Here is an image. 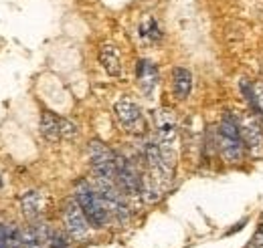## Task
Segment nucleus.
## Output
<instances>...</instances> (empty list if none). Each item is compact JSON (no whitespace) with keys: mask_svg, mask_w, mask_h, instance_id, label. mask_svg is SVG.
I'll list each match as a JSON object with an SVG mask.
<instances>
[{"mask_svg":"<svg viewBox=\"0 0 263 248\" xmlns=\"http://www.w3.org/2000/svg\"><path fill=\"white\" fill-rule=\"evenodd\" d=\"M2 238H4L6 248H21L23 246V228H18L16 224H8L2 232Z\"/></svg>","mask_w":263,"mask_h":248,"instance_id":"nucleus-17","label":"nucleus"},{"mask_svg":"<svg viewBox=\"0 0 263 248\" xmlns=\"http://www.w3.org/2000/svg\"><path fill=\"white\" fill-rule=\"evenodd\" d=\"M217 150L229 163H239L245 154V143L239 133V127L233 113H225L217 127Z\"/></svg>","mask_w":263,"mask_h":248,"instance_id":"nucleus-2","label":"nucleus"},{"mask_svg":"<svg viewBox=\"0 0 263 248\" xmlns=\"http://www.w3.org/2000/svg\"><path fill=\"white\" fill-rule=\"evenodd\" d=\"M154 123H156L158 143L166 150H172L176 143V137H178V125L174 119V113L170 109H158L154 113Z\"/></svg>","mask_w":263,"mask_h":248,"instance_id":"nucleus-9","label":"nucleus"},{"mask_svg":"<svg viewBox=\"0 0 263 248\" xmlns=\"http://www.w3.org/2000/svg\"><path fill=\"white\" fill-rule=\"evenodd\" d=\"M87 155H89V163L91 170L96 174V178L103 180H111L118 184V174H116V154L99 139L89 141L87 146Z\"/></svg>","mask_w":263,"mask_h":248,"instance_id":"nucleus-4","label":"nucleus"},{"mask_svg":"<svg viewBox=\"0 0 263 248\" xmlns=\"http://www.w3.org/2000/svg\"><path fill=\"white\" fill-rule=\"evenodd\" d=\"M241 91L247 97L251 109L263 119V81H255V83L241 81Z\"/></svg>","mask_w":263,"mask_h":248,"instance_id":"nucleus-15","label":"nucleus"},{"mask_svg":"<svg viewBox=\"0 0 263 248\" xmlns=\"http://www.w3.org/2000/svg\"><path fill=\"white\" fill-rule=\"evenodd\" d=\"M96 190L99 192V196L103 198L107 210L111 216H116L120 222H126L128 220V204H126V198H124V192L122 188L118 186L116 182L111 180H103V178H96Z\"/></svg>","mask_w":263,"mask_h":248,"instance_id":"nucleus-5","label":"nucleus"},{"mask_svg":"<svg viewBox=\"0 0 263 248\" xmlns=\"http://www.w3.org/2000/svg\"><path fill=\"white\" fill-rule=\"evenodd\" d=\"M251 246H253V248L263 246V222L259 224L257 232H255V234H253V238H251Z\"/></svg>","mask_w":263,"mask_h":248,"instance_id":"nucleus-19","label":"nucleus"},{"mask_svg":"<svg viewBox=\"0 0 263 248\" xmlns=\"http://www.w3.org/2000/svg\"><path fill=\"white\" fill-rule=\"evenodd\" d=\"M193 91V73L186 67H174L172 71V93L176 99H186Z\"/></svg>","mask_w":263,"mask_h":248,"instance_id":"nucleus-13","label":"nucleus"},{"mask_svg":"<svg viewBox=\"0 0 263 248\" xmlns=\"http://www.w3.org/2000/svg\"><path fill=\"white\" fill-rule=\"evenodd\" d=\"M136 75H138V85L146 95H152V91L158 85V67L150 59H140L136 65Z\"/></svg>","mask_w":263,"mask_h":248,"instance_id":"nucleus-11","label":"nucleus"},{"mask_svg":"<svg viewBox=\"0 0 263 248\" xmlns=\"http://www.w3.org/2000/svg\"><path fill=\"white\" fill-rule=\"evenodd\" d=\"M63 224H65V230L69 234V238L73 240H83L89 236V220L83 214L79 202L75 198L67 200L65 206H63Z\"/></svg>","mask_w":263,"mask_h":248,"instance_id":"nucleus-7","label":"nucleus"},{"mask_svg":"<svg viewBox=\"0 0 263 248\" xmlns=\"http://www.w3.org/2000/svg\"><path fill=\"white\" fill-rule=\"evenodd\" d=\"M45 208H47V200H45L43 192L31 190V192L23 194V198H21V212H23V216L27 218L29 222H39L43 218V214H45Z\"/></svg>","mask_w":263,"mask_h":248,"instance_id":"nucleus-10","label":"nucleus"},{"mask_svg":"<svg viewBox=\"0 0 263 248\" xmlns=\"http://www.w3.org/2000/svg\"><path fill=\"white\" fill-rule=\"evenodd\" d=\"M116 174H118V186L122 188L126 196L130 198L142 196V176L128 157L116 154Z\"/></svg>","mask_w":263,"mask_h":248,"instance_id":"nucleus-8","label":"nucleus"},{"mask_svg":"<svg viewBox=\"0 0 263 248\" xmlns=\"http://www.w3.org/2000/svg\"><path fill=\"white\" fill-rule=\"evenodd\" d=\"M41 135L51 143L61 141L63 139V117L55 115L53 111H43V115H41Z\"/></svg>","mask_w":263,"mask_h":248,"instance_id":"nucleus-12","label":"nucleus"},{"mask_svg":"<svg viewBox=\"0 0 263 248\" xmlns=\"http://www.w3.org/2000/svg\"><path fill=\"white\" fill-rule=\"evenodd\" d=\"M49 248H71L69 246V238L61 230H51L49 236Z\"/></svg>","mask_w":263,"mask_h":248,"instance_id":"nucleus-18","label":"nucleus"},{"mask_svg":"<svg viewBox=\"0 0 263 248\" xmlns=\"http://www.w3.org/2000/svg\"><path fill=\"white\" fill-rule=\"evenodd\" d=\"M114 113H116V119H118V123L122 125L124 131H128V133H144V129H146L144 113H142V107L134 99L122 97L114 105Z\"/></svg>","mask_w":263,"mask_h":248,"instance_id":"nucleus-6","label":"nucleus"},{"mask_svg":"<svg viewBox=\"0 0 263 248\" xmlns=\"http://www.w3.org/2000/svg\"><path fill=\"white\" fill-rule=\"evenodd\" d=\"M138 34H140V38H144V40H148V43H154V40H158V38L162 36L156 18H152V16H146V18L140 23Z\"/></svg>","mask_w":263,"mask_h":248,"instance_id":"nucleus-16","label":"nucleus"},{"mask_svg":"<svg viewBox=\"0 0 263 248\" xmlns=\"http://www.w3.org/2000/svg\"><path fill=\"white\" fill-rule=\"evenodd\" d=\"M99 63L103 67V71L111 77H120L122 75V57L118 53V49L114 45H101L99 49Z\"/></svg>","mask_w":263,"mask_h":248,"instance_id":"nucleus-14","label":"nucleus"},{"mask_svg":"<svg viewBox=\"0 0 263 248\" xmlns=\"http://www.w3.org/2000/svg\"><path fill=\"white\" fill-rule=\"evenodd\" d=\"M235 121L239 127V133L243 137L245 150H249V154L253 157H263V129L257 119V113L253 111H241V113H233Z\"/></svg>","mask_w":263,"mask_h":248,"instance_id":"nucleus-3","label":"nucleus"},{"mask_svg":"<svg viewBox=\"0 0 263 248\" xmlns=\"http://www.w3.org/2000/svg\"><path fill=\"white\" fill-rule=\"evenodd\" d=\"M73 198L79 202L83 214L87 216L91 226L101 228V226L107 224V220H109L111 214H109V210H107L103 198L99 196V192L96 190L93 184H89L87 180H79V182L75 184V196H73Z\"/></svg>","mask_w":263,"mask_h":248,"instance_id":"nucleus-1","label":"nucleus"}]
</instances>
